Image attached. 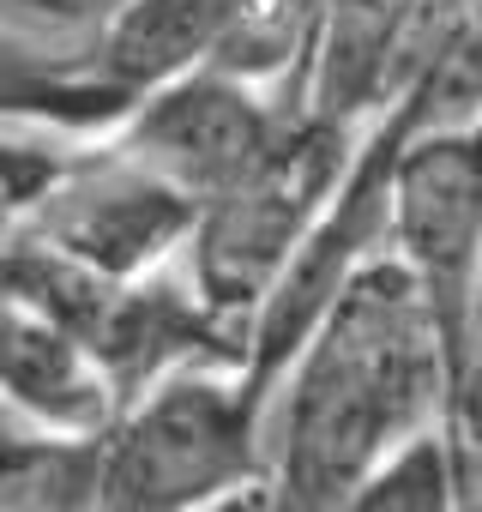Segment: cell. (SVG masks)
<instances>
[{
	"mask_svg": "<svg viewBox=\"0 0 482 512\" xmlns=\"http://www.w3.org/2000/svg\"><path fill=\"white\" fill-rule=\"evenodd\" d=\"M266 512H284V506H272V500H266Z\"/></svg>",
	"mask_w": 482,
	"mask_h": 512,
	"instance_id": "7c38bea8",
	"label": "cell"
},
{
	"mask_svg": "<svg viewBox=\"0 0 482 512\" xmlns=\"http://www.w3.org/2000/svg\"><path fill=\"white\" fill-rule=\"evenodd\" d=\"M248 488H266V434L241 368H181L91 434V512H199Z\"/></svg>",
	"mask_w": 482,
	"mask_h": 512,
	"instance_id": "7a4b0ae2",
	"label": "cell"
},
{
	"mask_svg": "<svg viewBox=\"0 0 482 512\" xmlns=\"http://www.w3.org/2000/svg\"><path fill=\"white\" fill-rule=\"evenodd\" d=\"M356 151H362L356 127L326 121L308 103H296L284 133L272 139V151L229 193L199 205L193 235L181 247V272H187L193 296L223 326H235L241 338H248L254 314L266 308V296L278 290L290 260L308 247V235L332 211Z\"/></svg>",
	"mask_w": 482,
	"mask_h": 512,
	"instance_id": "3957f363",
	"label": "cell"
},
{
	"mask_svg": "<svg viewBox=\"0 0 482 512\" xmlns=\"http://www.w3.org/2000/svg\"><path fill=\"white\" fill-rule=\"evenodd\" d=\"M133 0H0V43L43 55H97Z\"/></svg>",
	"mask_w": 482,
	"mask_h": 512,
	"instance_id": "30bf717a",
	"label": "cell"
},
{
	"mask_svg": "<svg viewBox=\"0 0 482 512\" xmlns=\"http://www.w3.org/2000/svg\"><path fill=\"white\" fill-rule=\"evenodd\" d=\"M199 512H266V488H248V494H229L217 506H199Z\"/></svg>",
	"mask_w": 482,
	"mask_h": 512,
	"instance_id": "8fae6325",
	"label": "cell"
},
{
	"mask_svg": "<svg viewBox=\"0 0 482 512\" xmlns=\"http://www.w3.org/2000/svg\"><path fill=\"white\" fill-rule=\"evenodd\" d=\"M0 404L61 434H97L115 416V392L85 338L7 284H0Z\"/></svg>",
	"mask_w": 482,
	"mask_h": 512,
	"instance_id": "ba28073f",
	"label": "cell"
},
{
	"mask_svg": "<svg viewBox=\"0 0 482 512\" xmlns=\"http://www.w3.org/2000/svg\"><path fill=\"white\" fill-rule=\"evenodd\" d=\"M452 404L458 368L446 338L380 247L338 284L260 398L266 500L284 512H344L398 452L452 428Z\"/></svg>",
	"mask_w": 482,
	"mask_h": 512,
	"instance_id": "6da1fadb",
	"label": "cell"
},
{
	"mask_svg": "<svg viewBox=\"0 0 482 512\" xmlns=\"http://www.w3.org/2000/svg\"><path fill=\"white\" fill-rule=\"evenodd\" d=\"M386 253L434 314L464 386L482 338V127L416 133L398 145Z\"/></svg>",
	"mask_w": 482,
	"mask_h": 512,
	"instance_id": "277c9868",
	"label": "cell"
},
{
	"mask_svg": "<svg viewBox=\"0 0 482 512\" xmlns=\"http://www.w3.org/2000/svg\"><path fill=\"white\" fill-rule=\"evenodd\" d=\"M13 229L97 284H139L181 260L193 235V205L103 133L97 145L49 169Z\"/></svg>",
	"mask_w": 482,
	"mask_h": 512,
	"instance_id": "5b68a950",
	"label": "cell"
},
{
	"mask_svg": "<svg viewBox=\"0 0 482 512\" xmlns=\"http://www.w3.org/2000/svg\"><path fill=\"white\" fill-rule=\"evenodd\" d=\"M458 494H464V452L452 428H440L410 452H398L368 488H356L344 512H458Z\"/></svg>",
	"mask_w": 482,
	"mask_h": 512,
	"instance_id": "9c48e42d",
	"label": "cell"
},
{
	"mask_svg": "<svg viewBox=\"0 0 482 512\" xmlns=\"http://www.w3.org/2000/svg\"><path fill=\"white\" fill-rule=\"evenodd\" d=\"M296 103L302 97H278L266 85L229 79V73H187L139 97L109 139L133 163H145L163 187H175L199 217V205L229 193L272 151Z\"/></svg>",
	"mask_w": 482,
	"mask_h": 512,
	"instance_id": "8992f818",
	"label": "cell"
},
{
	"mask_svg": "<svg viewBox=\"0 0 482 512\" xmlns=\"http://www.w3.org/2000/svg\"><path fill=\"white\" fill-rule=\"evenodd\" d=\"M416 25L422 0H320L302 103L326 121L368 133L404 97Z\"/></svg>",
	"mask_w": 482,
	"mask_h": 512,
	"instance_id": "52a82bcc",
	"label": "cell"
},
{
	"mask_svg": "<svg viewBox=\"0 0 482 512\" xmlns=\"http://www.w3.org/2000/svg\"><path fill=\"white\" fill-rule=\"evenodd\" d=\"M476 350H482V344H476ZM470 362H476V356H470Z\"/></svg>",
	"mask_w": 482,
	"mask_h": 512,
	"instance_id": "4fadbf2b",
	"label": "cell"
}]
</instances>
